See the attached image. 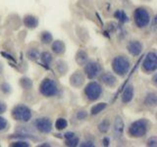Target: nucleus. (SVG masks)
Segmentation results:
<instances>
[{"label": "nucleus", "mask_w": 157, "mask_h": 147, "mask_svg": "<svg viewBox=\"0 0 157 147\" xmlns=\"http://www.w3.org/2000/svg\"><path fill=\"white\" fill-rule=\"evenodd\" d=\"M12 117L17 121L28 122L32 118V112L29 110V108H28L27 106L18 105L16 107H14V109L12 111Z\"/></svg>", "instance_id": "2"}, {"label": "nucleus", "mask_w": 157, "mask_h": 147, "mask_svg": "<svg viewBox=\"0 0 157 147\" xmlns=\"http://www.w3.org/2000/svg\"><path fill=\"white\" fill-rule=\"evenodd\" d=\"M85 65H86L85 72L86 74L87 77L90 78V80L95 78L101 72V67L97 62L91 61V62H88L87 64H85Z\"/></svg>", "instance_id": "8"}, {"label": "nucleus", "mask_w": 157, "mask_h": 147, "mask_svg": "<svg viewBox=\"0 0 157 147\" xmlns=\"http://www.w3.org/2000/svg\"><path fill=\"white\" fill-rule=\"evenodd\" d=\"M12 146H16V147H28L29 143L25 141H18V142H14V143L11 144Z\"/></svg>", "instance_id": "28"}, {"label": "nucleus", "mask_w": 157, "mask_h": 147, "mask_svg": "<svg viewBox=\"0 0 157 147\" xmlns=\"http://www.w3.org/2000/svg\"><path fill=\"white\" fill-rule=\"evenodd\" d=\"M40 59L43 64L45 65H49L50 62L52 61V55L49 52H43L41 55H40Z\"/></svg>", "instance_id": "23"}, {"label": "nucleus", "mask_w": 157, "mask_h": 147, "mask_svg": "<svg viewBox=\"0 0 157 147\" xmlns=\"http://www.w3.org/2000/svg\"><path fill=\"white\" fill-rule=\"evenodd\" d=\"M101 81L107 86H114L116 85V77L110 73H105L100 77Z\"/></svg>", "instance_id": "12"}, {"label": "nucleus", "mask_w": 157, "mask_h": 147, "mask_svg": "<svg viewBox=\"0 0 157 147\" xmlns=\"http://www.w3.org/2000/svg\"><path fill=\"white\" fill-rule=\"evenodd\" d=\"M52 50L56 54H62L65 52V44L60 40L54 41L52 44Z\"/></svg>", "instance_id": "16"}, {"label": "nucleus", "mask_w": 157, "mask_h": 147, "mask_svg": "<svg viewBox=\"0 0 157 147\" xmlns=\"http://www.w3.org/2000/svg\"><path fill=\"white\" fill-rule=\"evenodd\" d=\"M134 96V87L132 85H128L122 94V101L124 103H129Z\"/></svg>", "instance_id": "13"}, {"label": "nucleus", "mask_w": 157, "mask_h": 147, "mask_svg": "<svg viewBox=\"0 0 157 147\" xmlns=\"http://www.w3.org/2000/svg\"><path fill=\"white\" fill-rule=\"evenodd\" d=\"M135 23L139 28H144L150 22V16L148 12L144 8H137L135 11Z\"/></svg>", "instance_id": "4"}, {"label": "nucleus", "mask_w": 157, "mask_h": 147, "mask_svg": "<svg viewBox=\"0 0 157 147\" xmlns=\"http://www.w3.org/2000/svg\"><path fill=\"white\" fill-rule=\"evenodd\" d=\"M104 144L105 145H108V139L107 138H104Z\"/></svg>", "instance_id": "37"}, {"label": "nucleus", "mask_w": 157, "mask_h": 147, "mask_svg": "<svg viewBox=\"0 0 157 147\" xmlns=\"http://www.w3.org/2000/svg\"><path fill=\"white\" fill-rule=\"evenodd\" d=\"M34 125H36V129L40 132H43V134H48V132L51 131L52 129L51 122L47 118H39L36 121Z\"/></svg>", "instance_id": "9"}, {"label": "nucleus", "mask_w": 157, "mask_h": 147, "mask_svg": "<svg viewBox=\"0 0 157 147\" xmlns=\"http://www.w3.org/2000/svg\"><path fill=\"white\" fill-rule=\"evenodd\" d=\"M106 108V103H98V104H95L91 108V114L92 115H96L98 113L102 112V110H104Z\"/></svg>", "instance_id": "20"}, {"label": "nucleus", "mask_w": 157, "mask_h": 147, "mask_svg": "<svg viewBox=\"0 0 157 147\" xmlns=\"http://www.w3.org/2000/svg\"><path fill=\"white\" fill-rule=\"evenodd\" d=\"M40 39H41V41L43 43H45V44H48V43H50L52 41V34L50 32H44L41 33V36H40Z\"/></svg>", "instance_id": "24"}, {"label": "nucleus", "mask_w": 157, "mask_h": 147, "mask_svg": "<svg viewBox=\"0 0 157 147\" xmlns=\"http://www.w3.org/2000/svg\"><path fill=\"white\" fill-rule=\"evenodd\" d=\"M147 131V123L144 120H139L132 123L129 129V134L134 137L144 136Z\"/></svg>", "instance_id": "3"}, {"label": "nucleus", "mask_w": 157, "mask_h": 147, "mask_svg": "<svg viewBox=\"0 0 157 147\" xmlns=\"http://www.w3.org/2000/svg\"><path fill=\"white\" fill-rule=\"evenodd\" d=\"M128 50H129V52L134 56L140 55L142 50V44L140 41H136V40L131 41L129 43V45H128Z\"/></svg>", "instance_id": "11"}, {"label": "nucleus", "mask_w": 157, "mask_h": 147, "mask_svg": "<svg viewBox=\"0 0 157 147\" xmlns=\"http://www.w3.org/2000/svg\"><path fill=\"white\" fill-rule=\"evenodd\" d=\"M66 144L68 146H77L78 144V137H77L76 135H74V136L70 137V138H67Z\"/></svg>", "instance_id": "27"}, {"label": "nucleus", "mask_w": 157, "mask_h": 147, "mask_svg": "<svg viewBox=\"0 0 157 147\" xmlns=\"http://www.w3.org/2000/svg\"><path fill=\"white\" fill-rule=\"evenodd\" d=\"M68 126V123L65 119H63V118H60V119H58L55 123V127L58 130H62L64 129H66Z\"/></svg>", "instance_id": "22"}, {"label": "nucleus", "mask_w": 157, "mask_h": 147, "mask_svg": "<svg viewBox=\"0 0 157 147\" xmlns=\"http://www.w3.org/2000/svg\"><path fill=\"white\" fill-rule=\"evenodd\" d=\"M6 111V104L3 101H0V114Z\"/></svg>", "instance_id": "33"}, {"label": "nucleus", "mask_w": 157, "mask_h": 147, "mask_svg": "<svg viewBox=\"0 0 157 147\" xmlns=\"http://www.w3.org/2000/svg\"><path fill=\"white\" fill-rule=\"evenodd\" d=\"M83 81H85V77L81 72L74 73L70 77V83L74 87H80L82 85Z\"/></svg>", "instance_id": "10"}, {"label": "nucleus", "mask_w": 157, "mask_h": 147, "mask_svg": "<svg viewBox=\"0 0 157 147\" xmlns=\"http://www.w3.org/2000/svg\"><path fill=\"white\" fill-rule=\"evenodd\" d=\"M2 71H3V65H2V63L0 62V74L2 73Z\"/></svg>", "instance_id": "36"}, {"label": "nucleus", "mask_w": 157, "mask_h": 147, "mask_svg": "<svg viewBox=\"0 0 157 147\" xmlns=\"http://www.w3.org/2000/svg\"><path fill=\"white\" fill-rule=\"evenodd\" d=\"M39 90L44 96H53L57 93V85L54 81L50 78H45L39 86Z\"/></svg>", "instance_id": "6"}, {"label": "nucleus", "mask_w": 157, "mask_h": 147, "mask_svg": "<svg viewBox=\"0 0 157 147\" xmlns=\"http://www.w3.org/2000/svg\"><path fill=\"white\" fill-rule=\"evenodd\" d=\"M7 126V121L3 117H0V130H3Z\"/></svg>", "instance_id": "29"}, {"label": "nucleus", "mask_w": 157, "mask_h": 147, "mask_svg": "<svg viewBox=\"0 0 157 147\" xmlns=\"http://www.w3.org/2000/svg\"><path fill=\"white\" fill-rule=\"evenodd\" d=\"M109 127H110L109 122H108V120H104L100 123L99 126H98V130H99L101 132H107L108 130H109Z\"/></svg>", "instance_id": "26"}, {"label": "nucleus", "mask_w": 157, "mask_h": 147, "mask_svg": "<svg viewBox=\"0 0 157 147\" xmlns=\"http://www.w3.org/2000/svg\"><path fill=\"white\" fill-rule=\"evenodd\" d=\"M147 144H148L149 146H156L157 145V139L155 138V137H152V138H150L148 141H147Z\"/></svg>", "instance_id": "32"}, {"label": "nucleus", "mask_w": 157, "mask_h": 147, "mask_svg": "<svg viewBox=\"0 0 157 147\" xmlns=\"http://www.w3.org/2000/svg\"><path fill=\"white\" fill-rule=\"evenodd\" d=\"M24 24L29 28H34L37 27L38 20L36 17L32 16V15H27L24 18Z\"/></svg>", "instance_id": "14"}, {"label": "nucleus", "mask_w": 157, "mask_h": 147, "mask_svg": "<svg viewBox=\"0 0 157 147\" xmlns=\"http://www.w3.org/2000/svg\"><path fill=\"white\" fill-rule=\"evenodd\" d=\"M156 103H157L156 94L155 93H149V94L147 95L145 98V104L148 105V106L154 107V106H156Z\"/></svg>", "instance_id": "19"}, {"label": "nucleus", "mask_w": 157, "mask_h": 147, "mask_svg": "<svg viewBox=\"0 0 157 147\" xmlns=\"http://www.w3.org/2000/svg\"><path fill=\"white\" fill-rule=\"evenodd\" d=\"M20 85L24 88V89H29L33 86V81L28 77H23L20 81Z\"/></svg>", "instance_id": "21"}, {"label": "nucleus", "mask_w": 157, "mask_h": 147, "mask_svg": "<svg viewBox=\"0 0 157 147\" xmlns=\"http://www.w3.org/2000/svg\"><path fill=\"white\" fill-rule=\"evenodd\" d=\"M85 93L88 99L91 101H94L100 97L102 93V88L99 83H97L95 81H91L86 85L85 89Z\"/></svg>", "instance_id": "5"}, {"label": "nucleus", "mask_w": 157, "mask_h": 147, "mask_svg": "<svg viewBox=\"0 0 157 147\" xmlns=\"http://www.w3.org/2000/svg\"><path fill=\"white\" fill-rule=\"evenodd\" d=\"M27 57L32 61L36 60V59L39 57V53L36 49H29V50L27 52Z\"/></svg>", "instance_id": "25"}, {"label": "nucleus", "mask_w": 157, "mask_h": 147, "mask_svg": "<svg viewBox=\"0 0 157 147\" xmlns=\"http://www.w3.org/2000/svg\"><path fill=\"white\" fill-rule=\"evenodd\" d=\"M87 60V53L85 52L83 50H80L77 52V55H76V61L78 64L80 65H85L86 63Z\"/></svg>", "instance_id": "17"}, {"label": "nucleus", "mask_w": 157, "mask_h": 147, "mask_svg": "<svg viewBox=\"0 0 157 147\" xmlns=\"http://www.w3.org/2000/svg\"><path fill=\"white\" fill-rule=\"evenodd\" d=\"M114 17L121 23H126L129 21V18H128L126 13L124 11H122V10H117V11L114 13Z\"/></svg>", "instance_id": "18"}, {"label": "nucleus", "mask_w": 157, "mask_h": 147, "mask_svg": "<svg viewBox=\"0 0 157 147\" xmlns=\"http://www.w3.org/2000/svg\"><path fill=\"white\" fill-rule=\"evenodd\" d=\"M81 146H94V144L90 141H86V142H83V143H82Z\"/></svg>", "instance_id": "34"}, {"label": "nucleus", "mask_w": 157, "mask_h": 147, "mask_svg": "<svg viewBox=\"0 0 157 147\" xmlns=\"http://www.w3.org/2000/svg\"><path fill=\"white\" fill-rule=\"evenodd\" d=\"M1 89L5 92V93H8L11 91V88H10V85H8L7 83H3L2 86H1Z\"/></svg>", "instance_id": "31"}, {"label": "nucleus", "mask_w": 157, "mask_h": 147, "mask_svg": "<svg viewBox=\"0 0 157 147\" xmlns=\"http://www.w3.org/2000/svg\"><path fill=\"white\" fill-rule=\"evenodd\" d=\"M130 62L124 56H118L112 62V68L119 76H125L130 70Z\"/></svg>", "instance_id": "1"}, {"label": "nucleus", "mask_w": 157, "mask_h": 147, "mask_svg": "<svg viewBox=\"0 0 157 147\" xmlns=\"http://www.w3.org/2000/svg\"><path fill=\"white\" fill-rule=\"evenodd\" d=\"M86 116H87V114L85 111H78L77 113V118L78 120H83L85 118H86Z\"/></svg>", "instance_id": "30"}, {"label": "nucleus", "mask_w": 157, "mask_h": 147, "mask_svg": "<svg viewBox=\"0 0 157 147\" xmlns=\"http://www.w3.org/2000/svg\"><path fill=\"white\" fill-rule=\"evenodd\" d=\"M114 131L117 136H121L123 131H124V123H123L122 119L120 117H117L115 120V125H114Z\"/></svg>", "instance_id": "15"}, {"label": "nucleus", "mask_w": 157, "mask_h": 147, "mask_svg": "<svg viewBox=\"0 0 157 147\" xmlns=\"http://www.w3.org/2000/svg\"><path fill=\"white\" fill-rule=\"evenodd\" d=\"M142 68L145 72H154L157 69V57L154 52H149L145 56V59L142 63Z\"/></svg>", "instance_id": "7"}, {"label": "nucleus", "mask_w": 157, "mask_h": 147, "mask_svg": "<svg viewBox=\"0 0 157 147\" xmlns=\"http://www.w3.org/2000/svg\"><path fill=\"white\" fill-rule=\"evenodd\" d=\"M75 135V134H74V132H67V134H65V138L67 139V138H70V137H72V136H74Z\"/></svg>", "instance_id": "35"}]
</instances>
